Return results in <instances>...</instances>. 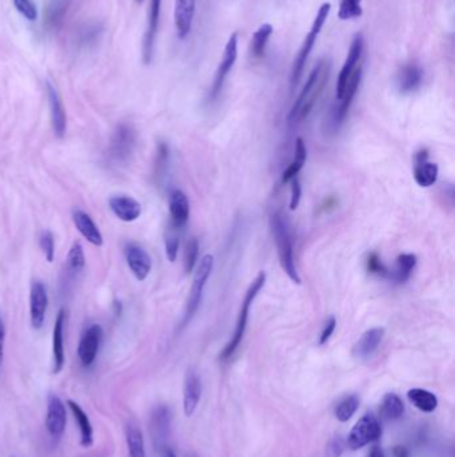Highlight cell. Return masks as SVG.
Returning a JSON list of instances; mask_svg holds the SVG:
<instances>
[{"label":"cell","mask_w":455,"mask_h":457,"mask_svg":"<svg viewBox=\"0 0 455 457\" xmlns=\"http://www.w3.org/2000/svg\"><path fill=\"white\" fill-rule=\"evenodd\" d=\"M169 209L171 223L174 229H182L190 217V202L188 198L179 189L169 192Z\"/></svg>","instance_id":"obj_21"},{"label":"cell","mask_w":455,"mask_h":457,"mask_svg":"<svg viewBox=\"0 0 455 457\" xmlns=\"http://www.w3.org/2000/svg\"><path fill=\"white\" fill-rule=\"evenodd\" d=\"M84 266H86L84 250L82 244L79 241H75L67 256V268L74 273H79L84 269Z\"/></svg>","instance_id":"obj_32"},{"label":"cell","mask_w":455,"mask_h":457,"mask_svg":"<svg viewBox=\"0 0 455 457\" xmlns=\"http://www.w3.org/2000/svg\"><path fill=\"white\" fill-rule=\"evenodd\" d=\"M305 163H300V162H297V161H293L286 170L283 171L282 174V182L287 183L290 181H293L294 178H297V175L300 174V171L303 169Z\"/></svg>","instance_id":"obj_42"},{"label":"cell","mask_w":455,"mask_h":457,"mask_svg":"<svg viewBox=\"0 0 455 457\" xmlns=\"http://www.w3.org/2000/svg\"><path fill=\"white\" fill-rule=\"evenodd\" d=\"M369 457H385V453H383V451L379 446H374Z\"/></svg>","instance_id":"obj_47"},{"label":"cell","mask_w":455,"mask_h":457,"mask_svg":"<svg viewBox=\"0 0 455 457\" xmlns=\"http://www.w3.org/2000/svg\"><path fill=\"white\" fill-rule=\"evenodd\" d=\"M179 246H181V241H179L178 234H175L174 232L167 233L166 239H165V249H166V257H167L169 262H174L177 260Z\"/></svg>","instance_id":"obj_39"},{"label":"cell","mask_w":455,"mask_h":457,"mask_svg":"<svg viewBox=\"0 0 455 457\" xmlns=\"http://www.w3.org/2000/svg\"><path fill=\"white\" fill-rule=\"evenodd\" d=\"M212 269H214V257L211 254H206L196 266L194 281L191 285V290H190L187 303H186V311L183 315L182 327H186L198 312L202 299H203L205 287L207 284L210 275L212 273Z\"/></svg>","instance_id":"obj_5"},{"label":"cell","mask_w":455,"mask_h":457,"mask_svg":"<svg viewBox=\"0 0 455 457\" xmlns=\"http://www.w3.org/2000/svg\"><path fill=\"white\" fill-rule=\"evenodd\" d=\"M4 341H6V325H4V320L0 315V366L4 356Z\"/></svg>","instance_id":"obj_44"},{"label":"cell","mask_w":455,"mask_h":457,"mask_svg":"<svg viewBox=\"0 0 455 457\" xmlns=\"http://www.w3.org/2000/svg\"><path fill=\"white\" fill-rule=\"evenodd\" d=\"M380 436V425L373 415H364L349 433L347 445L352 451L361 449L364 445L376 442Z\"/></svg>","instance_id":"obj_8"},{"label":"cell","mask_w":455,"mask_h":457,"mask_svg":"<svg viewBox=\"0 0 455 457\" xmlns=\"http://www.w3.org/2000/svg\"><path fill=\"white\" fill-rule=\"evenodd\" d=\"M404 412V401L395 393H387L383 399V413L390 420L399 418Z\"/></svg>","instance_id":"obj_34"},{"label":"cell","mask_w":455,"mask_h":457,"mask_svg":"<svg viewBox=\"0 0 455 457\" xmlns=\"http://www.w3.org/2000/svg\"><path fill=\"white\" fill-rule=\"evenodd\" d=\"M343 451V446H342V443L340 440H335L333 444H331V448H330V452L333 457H338Z\"/></svg>","instance_id":"obj_45"},{"label":"cell","mask_w":455,"mask_h":457,"mask_svg":"<svg viewBox=\"0 0 455 457\" xmlns=\"http://www.w3.org/2000/svg\"><path fill=\"white\" fill-rule=\"evenodd\" d=\"M40 249L43 250V254L46 257V260L49 262L53 261L55 258V239L51 232H44L41 237H40Z\"/></svg>","instance_id":"obj_40"},{"label":"cell","mask_w":455,"mask_h":457,"mask_svg":"<svg viewBox=\"0 0 455 457\" xmlns=\"http://www.w3.org/2000/svg\"><path fill=\"white\" fill-rule=\"evenodd\" d=\"M362 0H340L339 4L338 18L340 20H352L358 19L364 15Z\"/></svg>","instance_id":"obj_35"},{"label":"cell","mask_w":455,"mask_h":457,"mask_svg":"<svg viewBox=\"0 0 455 457\" xmlns=\"http://www.w3.org/2000/svg\"><path fill=\"white\" fill-rule=\"evenodd\" d=\"M65 312L63 309H60L55 318L53 330H52V357H53L52 373L53 375L60 373L65 366Z\"/></svg>","instance_id":"obj_14"},{"label":"cell","mask_w":455,"mask_h":457,"mask_svg":"<svg viewBox=\"0 0 455 457\" xmlns=\"http://www.w3.org/2000/svg\"><path fill=\"white\" fill-rule=\"evenodd\" d=\"M330 11H331V4L330 3H323L321 6V8L318 10V13L315 16V20L312 23V30H310V32L307 34V37L303 40V43L300 46V53L297 55V58L294 61V65H293V68H291V75H290L291 90H294L297 87V84L300 83L302 74H303V70H305V65H306V62L309 59V55H310L312 49H314V46H315V42L318 39V35L321 34L322 28L325 26L326 20L328 18Z\"/></svg>","instance_id":"obj_4"},{"label":"cell","mask_w":455,"mask_h":457,"mask_svg":"<svg viewBox=\"0 0 455 457\" xmlns=\"http://www.w3.org/2000/svg\"><path fill=\"white\" fill-rule=\"evenodd\" d=\"M423 80V70L422 67L410 62L402 65L397 74V87L402 94H411L416 92Z\"/></svg>","instance_id":"obj_22"},{"label":"cell","mask_w":455,"mask_h":457,"mask_svg":"<svg viewBox=\"0 0 455 457\" xmlns=\"http://www.w3.org/2000/svg\"><path fill=\"white\" fill-rule=\"evenodd\" d=\"M274 28L270 23H264L254 32L251 39V54L255 59H262L266 54V46L270 37L273 35Z\"/></svg>","instance_id":"obj_29"},{"label":"cell","mask_w":455,"mask_h":457,"mask_svg":"<svg viewBox=\"0 0 455 457\" xmlns=\"http://www.w3.org/2000/svg\"><path fill=\"white\" fill-rule=\"evenodd\" d=\"M102 339L103 329L99 324H92L83 332L78 345V357L83 365L91 366L94 364Z\"/></svg>","instance_id":"obj_10"},{"label":"cell","mask_w":455,"mask_h":457,"mask_svg":"<svg viewBox=\"0 0 455 457\" xmlns=\"http://www.w3.org/2000/svg\"><path fill=\"white\" fill-rule=\"evenodd\" d=\"M416 254H410V253H404V254H399L397 258V266L395 270L390 275V278H392L395 282L398 284H404L406 282L416 269Z\"/></svg>","instance_id":"obj_27"},{"label":"cell","mask_w":455,"mask_h":457,"mask_svg":"<svg viewBox=\"0 0 455 457\" xmlns=\"http://www.w3.org/2000/svg\"><path fill=\"white\" fill-rule=\"evenodd\" d=\"M136 144V132L130 125L122 123L114 131L110 154L117 162H126L132 156Z\"/></svg>","instance_id":"obj_9"},{"label":"cell","mask_w":455,"mask_h":457,"mask_svg":"<svg viewBox=\"0 0 455 457\" xmlns=\"http://www.w3.org/2000/svg\"><path fill=\"white\" fill-rule=\"evenodd\" d=\"M385 330L382 327H373L364 332L362 337L354 346V356L358 358H369L373 356L383 340Z\"/></svg>","instance_id":"obj_25"},{"label":"cell","mask_w":455,"mask_h":457,"mask_svg":"<svg viewBox=\"0 0 455 457\" xmlns=\"http://www.w3.org/2000/svg\"><path fill=\"white\" fill-rule=\"evenodd\" d=\"M202 396V384L194 370L187 372L183 389V411L187 418L193 416Z\"/></svg>","instance_id":"obj_23"},{"label":"cell","mask_w":455,"mask_h":457,"mask_svg":"<svg viewBox=\"0 0 455 457\" xmlns=\"http://www.w3.org/2000/svg\"><path fill=\"white\" fill-rule=\"evenodd\" d=\"M331 71V61L322 58L314 65L306 84L303 86L298 99L290 110L287 120L290 125L300 123L305 118L309 117L321 94L325 90L327 80Z\"/></svg>","instance_id":"obj_1"},{"label":"cell","mask_w":455,"mask_h":457,"mask_svg":"<svg viewBox=\"0 0 455 457\" xmlns=\"http://www.w3.org/2000/svg\"><path fill=\"white\" fill-rule=\"evenodd\" d=\"M72 221H74L77 230L84 239H87V242H90L91 245L98 246V248H101L103 245V235L89 213L80 209L74 210Z\"/></svg>","instance_id":"obj_20"},{"label":"cell","mask_w":455,"mask_h":457,"mask_svg":"<svg viewBox=\"0 0 455 457\" xmlns=\"http://www.w3.org/2000/svg\"><path fill=\"white\" fill-rule=\"evenodd\" d=\"M67 413L63 401L56 396L50 394L47 403V416H46V428L52 437H60L65 430Z\"/></svg>","instance_id":"obj_15"},{"label":"cell","mask_w":455,"mask_h":457,"mask_svg":"<svg viewBox=\"0 0 455 457\" xmlns=\"http://www.w3.org/2000/svg\"><path fill=\"white\" fill-rule=\"evenodd\" d=\"M196 6V0H175L174 22L179 39H186L191 31Z\"/></svg>","instance_id":"obj_19"},{"label":"cell","mask_w":455,"mask_h":457,"mask_svg":"<svg viewBox=\"0 0 455 457\" xmlns=\"http://www.w3.org/2000/svg\"><path fill=\"white\" fill-rule=\"evenodd\" d=\"M124 256L131 273L138 281H144L153 269L150 254L138 244H127L124 248Z\"/></svg>","instance_id":"obj_12"},{"label":"cell","mask_w":455,"mask_h":457,"mask_svg":"<svg viewBox=\"0 0 455 457\" xmlns=\"http://www.w3.org/2000/svg\"><path fill=\"white\" fill-rule=\"evenodd\" d=\"M47 87V96L50 104V113H51L52 130L58 138H63L67 130V115H65V106L62 98L56 87L51 82L46 83Z\"/></svg>","instance_id":"obj_16"},{"label":"cell","mask_w":455,"mask_h":457,"mask_svg":"<svg viewBox=\"0 0 455 457\" xmlns=\"http://www.w3.org/2000/svg\"><path fill=\"white\" fill-rule=\"evenodd\" d=\"M359 406V399L357 396H349L343 401H340L335 408V416L339 421L346 422L352 418Z\"/></svg>","instance_id":"obj_36"},{"label":"cell","mask_w":455,"mask_h":457,"mask_svg":"<svg viewBox=\"0 0 455 457\" xmlns=\"http://www.w3.org/2000/svg\"><path fill=\"white\" fill-rule=\"evenodd\" d=\"M335 327H337V320L335 317H330L327 321H326L325 327L322 330V334H321V339H319V344L321 345H325L327 341L330 340V337L333 336L334 330H335Z\"/></svg>","instance_id":"obj_43"},{"label":"cell","mask_w":455,"mask_h":457,"mask_svg":"<svg viewBox=\"0 0 455 457\" xmlns=\"http://www.w3.org/2000/svg\"><path fill=\"white\" fill-rule=\"evenodd\" d=\"M264 284H266V273L260 272L259 275L255 277V280L251 282V285L248 287L243 302L241 305V311H239V315H238L236 325H235L234 334H233L230 342L226 345V348L223 349L221 354L222 360L230 358L234 354L235 351L238 349V346L241 345L242 340H243L245 333H246V327H248L250 308L254 303L255 299L258 297V294H259L262 287H264Z\"/></svg>","instance_id":"obj_3"},{"label":"cell","mask_w":455,"mask_h":457,"mask_svg":"<svg viewBox=\"0 0 455 457\" xmlns=\"http://www.w3.org/2000/svg\"><path fill=\"white\" fill-rule=\"evenodd\" d=\"M136 1H138V3H142V1H143V0H136Z\"/></svg>","instance_id":"obj_50"},{"label":"cell","mask_w":455,"mask_h":457,"mask_svg":"<svg viewBox=\"0 0 455 457\" xmlns=\"http://www.w3.org/2000/svg\"><path fill=\"white\" fill-rule=\"evenodd\" d=\"M160 8L162 0H150V13H148V25L144 34L143 40V62L144 65H150L154 54L156 34L160 19Z\"/></svg>","instance_id":"obj_18"},{"label":"cell","mask_w":455,"mask_h":457,"mask_svg":"<svg viewBox=\"0 0 455 457\" xmlns=\"http://www.w3.org/2000/svg\"><path fill=\"white\" fill-rule=\"evenodd\" d=\"M166 457H177V456H175V453H174V452H171V451H169V452L166 453Z\"/></svg>","instance_id":"obj_49"},{"label":"cell","mask_w":455,"mask_h":457,"mask_svg":"<svg viewBox=\"0 0 455 457\" xmlns=\"http://www.w3.org/2000/svg\"><path fill=\"white\" fill-rule=\"evenodd\" d=\"M364 38L362 32H357L352 37V44L349 49V54L346 56L345 65L342 67L340 73H339L338 80H337V99L340 101L343 98V94L346 90V86L349 83V80L352 78V73L355 71V68L358 67V63L362 61V54H364Z\"/></svg>","instance_id":"obj_7"},{"label":"cell","mask_w":455,"mask_h":457,"mask_svg":"<svg viewBox=\"0 0 455 457\" xmlns=\"http://www.w3.org/2000/svg\"><path fill=\"white\" fill-rule=\"evenodd\" d=\"M394 456L409 457V455H407V451L404 449V446H397V448L394 449Z\"/></svg>","instance_id":"obj_46"},{"label":"cell","mask_w":455,"mask_h":457,"mask_svg":"<svg viewBox=\"0 0 455 457\" xmlns=\"http://www.w3.org/2000/svg\"><path fill=\"white\" fill-rule=\"evenodd\" d=\"M126 442L130 457H146L143 433L136 424L130 422L126 428Z\"/></svg>","instance_id":"obj_30"},{"label":"cell","mask_w":455,"mask_h":457,"mask_svg":"<svg viewBox=\"0 0 455 457\" xmlns=\"http://www.w3.org/2000/svg\"><path fill=\"white\" fill-rule=\"evenodd\" d=\"M367 270L371 275H379V277H389L390 278L391 272L385 266V263L380 261L377 253H371L367 258Z\"/></svg>","instance_id":"obj_38"},{"label":"cell","mask_w":455,"mask_h":457,"mask_svg":"<svg viewBox=\"0 0 455 457\" xmlns=\"http://www.w3.org/2000/svg\"><path fill=\"white\" fill-rule=\"evenodd\" d=\"M49 309L47 289L41 281H34L30 290V318L34 329L39 330L44 325Z\"/></svg>","instance_id":"obj_11"},{"label":"cell","mask_w":455,"mask_h":457,"mask_svg":"<svg viewBox=\"0 0 455 457\" xmlns=\"http://www.w3.org/2000/svg\"><path fill=\"white\" fill-rule=\"evenodd\" d=\"M438 165L429 162L428 150L416 153L414 178L421 187H430L438 180Z\"/></svg>","instance_id":"obj_24"},{"label":"cell","mask_w":455,"mask_h":457,"mask_svg":"<svg viewBox=\"0 0 455 457\" xmlns=\"http://www.w3.org/2000/svg\"><path fill=\"white\" fill-rule=\"evenodd\" d=\"M67 405L71 409L75 421L78 422L79 431H80V445L83 448H90L94 444V428H92L90 418L78 403H75L72 400H67Z\"/></svg>","instance_id":"obj_26"},{"label":"cell","mask_w":455,"mask_h":457,"mask_svg":"<svg viewBox=\"0 0 455 457\" xmlns=\"http://www.w3.org/2000/svg\"><path fill=\"white\" fill-rule=\"evenodd\" d=\"M13 6L18 13L23 15L27 20L34 22L38 19V8L32 0H13Z\"/></svg>","instance_id":"obj_37"},{"label":"cell","mask_w":455,"mask_h":457,"mask_svg":"<svg viewBox=\"0 0 455 457\" xmlns=\"http://www.w3.org/2000/svg\"><path fill=\"white\" fill-rule=\"evenodd\" d=\"M236 58H238V34L234 32V34H231L230 39H229L226 47H224V53L222 56L221 63L218 65V70L215 73L212 86L210 89V92H208V101L210 102L215 101L219 96L222 89H223V84H224V80L227 78L229 73L231 71V68L234 67Z\"/></svg>","instance_id":"obj_6"},{"label":"cell","mask_w":455,"mask_h":457,"mask_svg":"<svg viewBox=\"0 0 455 457\" xmlns=\"http://www.w3.org/2000/svg\"><path fill=\"white\" fill-rule=\"evenodd\" d=\"M108 206L117 220L123 223H134L142 214V205L132 196H113L108 199Z\"/></svg>","instance_id":"obj_17"},{"label":"cell","mask_w":455,"mask_h":457,"mask_svg":"<svg viewBox=\"0 0 455 457\" xmlns=\"http://www.w3.org/2000/svg\"><path fill=\"white\" fill-rule=\"evenodd\" d=\"M169 427V411L166 406H159L153 416V430L155 439H165Z\"/></svg>","instance_id":"obj_31"},{"label":"cell","mask_w":455,"mask_h":457,"mask_svg":"<svg viewBox=\"0 0 455 457\" xmlns=\"http://www.w3.org/2000/svg\"><path fill=\"white\" fill-rule=\"evenodd\" d=\"M407 397L410 400V403L418 408L422 412L430 413L432 411H435L437 405H438V399L434 393L429 392L426 389H421V388H414L407 393Z\"/></svg>","instance_id":"obj_28"},{"label":"cell","mask_w":455,"mask_h":457,"mask_svg":"<svg viewBox=\"0 0 455 457\" xmlns=\"http://www.w3.org/2000/svg\"><path fill=\"white\" fill-rule=\"evenodd\" d=\"M270 229L273 233L274 242L276 245V251L283 272L288 275V278L295 282L300 284V277L295 266L294 260V248H293V239L287 226L286 220L282 214L273 213L270 215Z\"/></svg>","instance_id":"obj_2"},{"label":"cell","mask_w":455,"mask_h":457,"mask_svg":"<svg viewBox=\"0 0 455 457\" xmlns=\"http://www.w3.org/2000/svg\"><path fill=\"white\" fill-rule=\"evenodd\" d=\"M114 313H115V315H120L122 314V302L120 301H115L114 302Z\"/></svg>","instance_id":"obj_48"},{"label":"cell","mask_w":455,"mask_h":457,"mask_svg":"<svg viewBox=\"0 0 455 457\" xmlns=\"http://www.w3.org/2000/svg\"><path fill=\"white\" fill-rule=\"evenodd\" d=\"M199 256V242L196 238H190L184 245V254H183V268L184 273L190 275L198 263Z\"/></svg>","instance_id":"obj_33"},{"label":"cell","mask_w":455,"mask_h":457,"mask_svg":"<svg viewBox=\"0 0 455 457\" xmlns=\"http://www.w3.org/2000/svg\"><path fill=\"white\" fill-rule=\"evenodd\" d=\"M300 198H302V186H300V180L294 178L291 183V198H290V210L291 211L298 209Z\"/></svg>","instance_id":"obj_41"},{"label":"cell","mask_w":455,"mask_h":457,"mask_svg":"<svg viewBox=\"0 0 455 457\" xmlns=\"http://www.w3.org/2000/svg\"><path fill=\"white\" fill-rule=\"evenodd\" d=\"M362 73H364V65H362V61H361L359 65L352 73V78L349 80L345 94H343V98L340 99V104L335 106L334 110H333V125H334L335 129L339 127L340 123L345 120V118H346L350 107H352V101L355 98V94L358 92V87H359L361 80H362Z\"/></svg>","instance_id":"obj_13"}]
</instances>
